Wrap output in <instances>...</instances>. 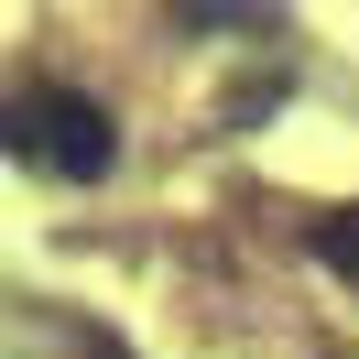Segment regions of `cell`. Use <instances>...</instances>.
Instances as JSON below:
<instances>
[{"mask_svg": "<svg viewBox=\"0 0 359 359\" xmlns=\"http://www.w3.org/2000/svg\"><path fill=\"white\" fill-rule=\"evenodd\" d=\"M88 359H131V348H88Z\"/></svg>", "mask_w": 359, "mask_h": 359, "instance_id": "3957f363", "label": "cell"}, {"mask_svg": "<svg viewBox=\"0 0 359 359\" xmlns=\"http://www.w3.org/2000/svg\"><path fill=\"white\" fill-rule=\"evenodd\" d=\"M0 153L33 163V175H55V185H98L120 163V131H109V109L76 98V88H22L0 109Z\"/></svg>", "mask_w": 359, "mask_h": 359, "instance_id": "6da1fadb", "label": "cell"}, {"mask_svg": "<svg viewBox=\"0 0 359 359\" xmlns=\"http://www.w3.org/2000/svg\"><path fill=\"white\" fill-rule=\"evenodd\" d=\"M316 262H327V272H348V283H359V207H337V218L316 229Z\"/></svg>", "mask_w": 359, "mask_h": 359, "instance_id": "7a4b0ae2", "label": "cell"}]
</instances>
